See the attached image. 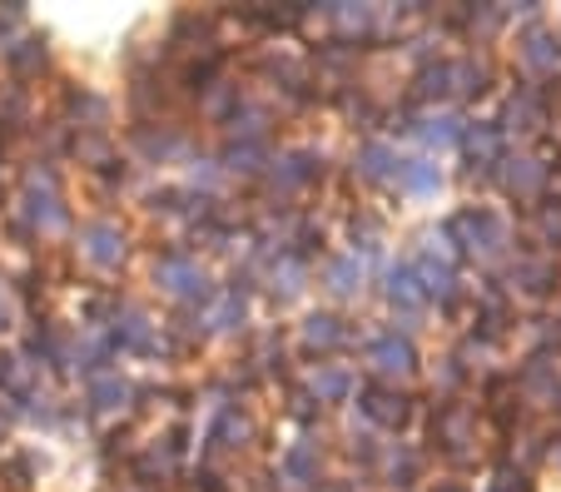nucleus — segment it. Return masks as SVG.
Masks as SVG:
<instances>
[{
	"label": "nucleus",
	"mask_w": 561,
	"mask_h": 492,
	"mask_svg": "<svg viewBox=\"0 0 561 492\" xmlns=\"http://www.w3.org/2000/svg\"><path fill=\"white\" fill-rule=\"evenodd\" d=\"M308 339H313V343H333V339H339V329H333V319H313V323H308Z\"/></svg>",
	"instance_id": "423d86ee"
},
{
	"label": "nucleus",
	"mask_w": 561,
	"mask_h": 492,
	"mask_svg": "<svg viewBox=\"0 0 561 492\" xmlns=\"http://www.w3.org/2000/svg\"><path fill=\"white\" fill-rule=\"evenodd\" d=\"M90 239H95V249H90L95 259H115V249H110V229H90Z\"/></svg>",
	"instance_id": "0eeeda50"
},
{
	"label": "nucleus",
	"mask_w": 561,
	"mask_h": 492,
	"mask_svg": "<svg viewBox=\"0 0 561 492\" xmlns=\"http://www.w3.org/2000/svg\"><path fill=\"white\" fill-rule=\"evenodd\" d=\"M373 358H378V368H388V374H408V368H413V348L398 339H382L378 348H373Z\"/></svg>",
	"instance_id": "f03ea898"
},
{
	"label": "nucleus",
	"mask_w": 561,
	"mask_h": 492,
	"mask_svg": "<svg viewBox=\"0 0 561 492\" xmlns=\"http://www.w3.org/2000/svg\"><path fill=\"white\" fill-rule=\"evenodd\" d=\"M467 145H472V155H482V160H492V155H497V129H477L472 139H467Z\"/></svg>",
	"instance_id": "20e7f679"
},
{
	"label": "nucleus",
	"mask_w": 561,
	"mask_h": 492,
	"mask_svg": "<svg viewBox=\"0 0 561 492\" xmlns=\"http://www.w3.org/2000/svg\"><path fill=\"white\" fill-rule=\"evenodd\" d=\"M522 55H527L531 70H541V76H557V65H561V45L551 41V35H531L527 50H522Z\"/></svg>",
	"instance_id": "f257e3e1"
},
{
	"label": "nucleus",
	"mask_w": 561,
	"mask_h": 492,
	"mask_svg": "<svg viewBox=\"0 0 561 492\" xmlns=\"http://www.w3.org/2000/svg\"><path fill=\"white\" fill-rule=\"evenodd\" d=\"M408 184H413V190H433V184H437V170H433V164L417 160L413 170H408Z\"/></svg>",
	"instance_id": "39448f33"
},
{
	"label": "nucleus",
	"mask_w": 561,
	"mask_h": 492,
	"mask_svg": "<svg viewBox=\"0 0 561 492\" xmlns=\"http://www.w3.org/2000/svg\"><path fill=\"white\" fill-rule=\"evenodd\" d=\"M541 234H547L551 244H561V199H551L547 209H541Z\"/></svg>",
	"instance_id": "7ed1b4c3"
}]
</instances>
